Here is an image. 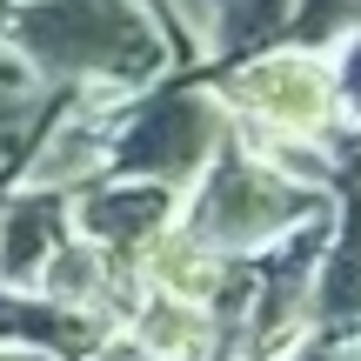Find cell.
Here are the masks:
<instances>
[{
	"label": "cell",
	"mask_w": 361,
	"mask_h": 361,
	"mask_svg": "<svg viewBox=\"0 0 361 361\" xmlns=\"http://www.w3.org/2000/svg\"><path fill=\"white\" fill-rule=\"evenodd\" d=\"M0 34L47 94H141L174 61L147 0H7Z\"/></svg>",
	"instance_id": "6da1fadb"
},
{
	"label": "cell",
	"mask_w": 361,
	"mask_h": 361,
	"mask_svg": "<svg viewBox=\"0 0 361 361\" xmlns=\"http://www.w3.org/2000/svg\"><path fill=\"white\" fill-rule=\"evenodd\" d=\"M328 207H335V194L274 174L268 161H255L228 134V147H221L201 168V180L180 194V221L174 228L188 234V241H201L207 255H221V261H255V255H268L274 241H288L295 228L322 221Z\"/></svg>",
	"instance_id": "7a4b0ae2"
},
{
	"label": "cell",
	"mask_w": 361,
	"mask_h": 361,
	"mask_svg": "<svg viewBox=\"0 0 361 361\" xmlns=\"http://www.w3.org/2000/svg\"><path fill=\"white\" fill-rule=\"evenodd\" d=\"M228 114L207 94V80H154L141 101L107 114V174L121 180H161L188 194L201 168L228 147Z\"/></svg>",
	"instance_id": "3957f363"
},
{
	"label": "cell",
	"mask_w": 361,
	"mask_h": 361,
	"mask_svg": "<svg viewBox=\"0 0 361 361\" xmlns=\"http://www.w3.org/2000/svg\"><path fill=\"white\" fill-rule=\"evenodd\" d=\"M207 94L221 101L228 128L247 134H295V141H322L335 128V80H328V61L308 47H274L247 54V61H228L207 74Z\"/></svg>",
	"instance_id": "277c9868"
},
{
	"label": "cell",
	"mask_w": 361,
	"mask_h": 361,
	"mask_svg": "<svg viewBox=\"0 0 361 361\" xmlns=\"http://www.w3.org/2000/svg\"><path fill=\"white\" fill-rule=\"evenodd\" d=\"M174 221H180V194L161 188V180L107 174V180H94V188L74 194V234L87 247H101L107 261H121V268H134Z\"/></svg>",
	"instance_id": "5b68a950"
},
{
	"label": "cell",
	"mask_w": 361,
	"mask_h": 361,
	"mask_svg": "<svg viewBox=\"0 0 361 361\" xmlns=\"http://www.w3.org/2000/svg\"><path fill=\"white\" fill-rule=\"evenodd\" d=\"M168 27V40L194 54L207 67L247 61V54L274 47L288 34V7L295 0H147Z\"/></svg>",
	"instance_id": "8992f818"
},
{
	"label": "cell",
	"mask_w": 361,
	"mask_h": 361,
	"mask_svg": "<svg viewBox=\"0 0 361 361\" xmlns=\"http://www.w3.org/2000/svg\"><path fill=\"white\" fill-rule=\"evenodd\" d=\"M308 335L361 341V188L335 194L322 255H314V288H308Z\"/></svg>",
	"instance_id": "52a82bcc"
},
{
	"label": "cell",
	"mask_w": 361,
	"mask_h": 361,
	"mask_svg": "<svg viewBox=\"0 0 361 361\" xmlns=\"http://www.w3.org/2000/svg\"><path fill=\"white\" fill-rule=\"evenodd\" d=\"M74 241V201L47 188H0V288H34L54 247Z\"/></svg>",
	"instance_id": "ba28073f"
},
{
	"label": "cell",
	"mask_w": 361,
	"mask_h": 361,
	"mask_svg": "<svg viewBox=\"0 0 361 361\" xmlns=\"http://www.w3.org/2000/svg\"><path fill=\"white\" fill-rule=\"evenodd\" d=\"M121 335H128L147 361H214L221 341H228V328H221L207 308H194V301L134 288V308H128V322H121Z\"/></svg>",
	"instance_id": "9c48e42d"
},
{
	"label": "cell",
	"mask_w": 361,
	"mask_h": 361,
	"mask_svg": "<svg viewBox=\"0 0 361 361\" xmlns=\"http://www.w3.org/2000/svg\"><path fill=\"white\" fill-rule=\"evenodd\" d=\"M107 335H121V328L74 314L61 301L34 295V288H0V341H13V348H40L54 361H87Z\"/></svg>",
	"instance_id": "30bf717a"
},
{
	"label": "cell",
	"mask_w": 361,
	"mask_h": 361,
	"mask_svg": "<svg viewBox=\"0 0 361 361\" xmlns=\"http://www.w3.org/2000/svg\"><path fill=\"white\" fill-rule=\"evenodd\" d=\"M234 268H241V261H221V255H207L201 241H188L180 228H168L141 261H134V281L154 288V295L194 301V308L214 314V308H221V295H228V281H234Z\"/></svg>",
	"instance_id": "8fae6325"
},
{
	"label": "cell",
	"mask_w": 361,
	"mask_h": 361,
	"mask_svg": "<svg viewBox=\"0 0 361 361\" xmlns=\"http://www.w3.org/2000/svg\"><path fill=\"white\" fill-rule=\"evenodd\" d=\"M361 27V0H295L288 7V47H308V54H335Z\"/></svg>",
	"instance_id": "7c38bea8"
},
{
	"label": "cell",
	"mask_w": 361,
	"mask_h": 361,
	"mask_svg": "<svg viewBox=\"0 0 361 361\" xmlns=\"http://www.w3.org/2000/svg\"><path fill=\"white\" fill-rule=\"evenodd\" d=\"M328 80H335V114L361 128V27L335 47V61H328Z\"/></svg>",
	"instance_id": "4fadbf2b"
},
{
	"label": "cell",
	"mask_w": 361,
	"mask_h": 361,
	"mask_svg": "<svg viewBox=\"0 0 361 361\" xmlns=\"http://www.w3.org/2000/svg\"><path fill=\"white\" fill-rule=\"evenodd\" d=\"M34 128H40L34 107H0V168L20 154V141H34Z\"/></svg>",
	"instance_id": "5bb4252c"
},
{
	"label": "cell",
	"mask_w": 361,
	"mask_h": 361,
	"mask_svg": "<svg viewBox=\"0 0 361 361\" xmlns=\"http://www.w3.org/2000/svg\"><path fill=\"white\" fill-rule=\"evenodd\" d=\"M281 361H361V341H301V348H288Z\"/></svg>",
	"instance_id": "9a60e30c"
},
{
	"label": "cell",
	"mask_w": 361,
	"mask_h": 361,
	"mask_svg": "<svg viewBox=\"0 0 361 361\" xmlns=\"http://www.w3.org/2000/svg\"><path fill=\"white\" fill-rule=\"evenodd\" d=\"M87 361H147V355H141V348H134V341H128V335H107V341H101V348H94Z\"/></svg>",
	"instance_id": "2e32d148"
},
{
	"label": "cell",
	"mask_w": 361,
	"mask_h": 361,
	"mask_svg": "<svg viewBox=\"0 0 361 361\" xmlns=\"http://www.w3.org/2000/svg\"><path fill=\"white\" fill-rule=\"evenodd\" d=\"M0 361H54V355H40V348H13V341H0Z\"/></svg>",
	"instance_id": "e0dca14e"
},
{
	"label": "cell",
	"mask_w": 361,
	"mask_h": 361,
	"mask_svg": "<svg viewBox=\"0 0 361 361\" xmlns=\"http://www.w3.org/2000/svg\"><path fill=\"white\" fill-rule=\"evenodd\" d=\"M0 7H7V0H0Z\"/></svg>",
	"instance_id": "ac0fdd59"
}]
</instances>
